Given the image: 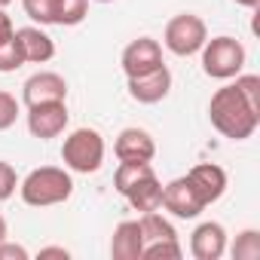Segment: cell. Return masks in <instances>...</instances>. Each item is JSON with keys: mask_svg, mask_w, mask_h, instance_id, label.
Masks as SVG:
<instances>
[{"mask_svg": "<svg viewBox=\"0 0 260 260\" xmlns=\"http://www.w3.org/2000/svg\"><path fill=\"white\" fill-rule=\"evenodd\" d=\"M208 119L217 132L230 141H245L257 132L260 125V110L230 83L223 89H217L208 101Z\"/></svg>", "mask_w": 260, "mask_h": 260, "instance_id": "obj_1", "label": "cell"}, {"mask_svg": "<svg viewBox=\"0 0 260 260\" xmlns=\"http://www.w3.org/2000/svg\"><path fill=\"white\" fill-rule=\"evenodd\" d=\"M144 251V233L138 220H122L116 223L110 236V257L113 260H141Z\"/></svg>", "mask_w": 260, "mask_h": 260, "instance_id": "obj_14", "label": "cell"}, {"mask_svg": "<svg viewBox=\"0 0 260 260\" xmlns=\"http://www.w3.org/2000/svg\"><path fill=\"white\" fill-rule=\"evenodd\" d=\"M16 187H19V175H16V169H13L10 162L0 159V202H7V199L16 193Z\"/></svg>", "mask_w": 260, "mask_h": 260, "instance_id": "obj_26", "label": "cell"}, {"mask_svg": "<svg viewBox=\"0 0 260 260\" xmlns=\"http://www.w3.org/2000/svg\"><path fill=\"white\" fill-rule=\"evenodd\" d=\"M68 101H46V104H34L28 107V132L40 141L58 138L68 128Z\"/></svg>", "mask_w": 260, "mask_h": 260, "instance_id": "obj_6", "label": "cell"}, {"mask_svg": "<svg viewBox=\"0 0 260 260\" xmlns=\"http://www.w3.org/2000/svg\"><path fill=\"white\" fill-rule=\"evenodd\" d=\"M119 64H122L125 77H141V74H150V71L162 68L166 61H162V46H159V40H153V37H138V40H132V43L122 49Z\"/></svg>", "mask_w": 260, "mask_h": 260, "instance_id": "obj_8", "label": "cell"}, {"mask_svg": "<svg viewBox=\"0 0 260 260\" xmlns=\"http://www.w3.org/2000/svg\"><path fill=\"white\" fill-rule=\"evenodd\" d=\"M233 260H260V230H242L230 245Z\"/></svg>", "mask_w": 260, "mask_h": 260, "instance_id": "obj_20", "label": "cell"}, {"mask_svg": "<svg viewBox=\"0 0 260 260\" xmlns=\"http://www.w3.org/2000/svg\"><path fill=\"white\" fill-rule=\"evenodd\" d=\"M89 13V0H58V25L74 28L86 19Z\"/></svg>", "mask_w": 260, "mask_h": 260, "instance_id": "obj_22", "label": "cell"}, {"mask_svg": "<svg viewBox=\"0 0 260 260\" xmlns=\"http://www.w3.org/2000/svg\"><path fill=\"white\" fill-rule=\"evenodd\" d=\"M25 64V55H22V46L16 40V34L7 40V43H0V74H13Z\"/></svg>", "mask_w": 260, "mask_h": 260, "instance_id": "obj_23", "label": "cell"}, {"mask_svg": "<svg viewBox=\"0 0 260 260\" xmlns=\"http://www.w3.org/2000/svg\"><path fill=\"white\" fill-rule=\"evenodd\" d=\"M10 236V230H7V220H4V214H0V242H4Z\"/></svg>", "mask_w": 260, "mask_h": 260, "instance_id": "obj_31", "label": "cell"}, {"mask_svg": "<svg viewBox=\"0 0 260 260\" xmlns=\"http://www.w3.org/2000/svg\"><path fill=\"white\" fill-rule=\"evenodd\" d=\"M138 223H141V233H144V245L147 242H159V239H178L172 220L166 214H159V208L156 211H144L138 217Z\"/></svg>", "mask_w": 260, "mask_h": 260, "instance_id": "obj_17", "label": "cell"}, {"mask_svg": "<svg viewBox=\"0 0 260 260\" xmlns=\"http://www.w3.org/2000/svg\"><path fill=\"white\" fill-rule=\"evenodd\" d=\"M190 254L196 260H220L226 254V230L217 220H205L190 236Z\"/></svg>", "mask_w": 260, "mask_h": 260, "instance_id": "obj_13", "label": "cell"}, {"mask_svg": "<svg viewBox=\"0 0 260 260\" xmlns=\"http://www.w3.org/2000/svg\"><path fill=\"white\" fill-rule=\"evenodd\" d=\"M125 199H128V205H132L135 211H156L159 205H162V181L156 178V172L153 175H147V178H141L138 184H132L125 193H122Z\"/></svg>", "mask_w": 260, "mask_h": 260, "instance_id": "obj_16", "label": "cell"}, {"mask_svg": "<svg viewBox=\"0 0 260 260\" xmlns=\"http://www.w3.org/2000/svg\"><path fill=\"white\" fill-rule=\"evenodd\" d=\"M19 113H22V107H19L16 95L0 89V132L13 128V125H16V119H19Z\"/></svg>", "mask_w": 260, "mask_h": 260, "instance_id": "obj_24", "label": "cell"}, {"mask_svg": "<svg viewBox=\"0 0 260 260\" xmlns=\"http://www.w3.org/2000/svg\"><path fill=\"white\" fill-rule=\"evenodd\" d=\"M61 162L68 172L92 175L104 162V138L98 128H74L61 144Z\"/></svg>", "mask_w": 260, "mask_h": 260, "instance_id": "obj_3", "label": "cell"}, {"mask_svg": "<svg viewBox=\"0 0 260 260\" xmlns=\"http://www.w3.org/2000/svg\"><path fill=\"white\" fill-rule=\"evenodd\" d=\"M16 40L22 46V55H25V64H46L52 61L55 55V40L37 28V25H28V28H19L16 31Z\"/></svg>", "mask_w": 260, "mask_h": 260, "instance_id": "obj_15", "label": "cell"}, {"mask_svg": "<svg viewBox=\"0 0 260 260\" xmlns=\"http://www.w3.org/2000/svg\"><path fill=\"white\" fill-rule=\"evenodd\" d=\"M22 98L28 107L34 104H46V101H68V83L61 74L55 71H37L25 80L22 86Z\"/></svg>", "mask_w": 260, "mask_h": 260, "instance_id": "obj_10", "label": "cell"}, {"mask_svg": "<svg viewBox=\"0 0 260 260\" xmlns=\"http://www.w3.org/2000/svg\"><path fill=\"white\" fill-rule=\"evenodd\" d=\"M13 4V0H0V10H4V7H10Z\"/></svg>", "mask_w": 260, "mask_h": 260, "instance_id": "obj_32", "label": "cell"}, {"mask_svg": "<svg viewBox=\"0 0 260 260\" xmlns=\"http://www.w3.org/2000/svg\"><path fill=\"white\" fill-rule=\"evenodd\" d=\"M113 153L119 162H153L156 156V141L153 135L147 132V128H122V132L116 135L113 141Z\"/></svg>", "mask_w": 260, "mask_h": 260, "instance_id": "obj_9", "label": "cell"}, {"mask_svg": "<svg viewBox=\"0 0 260 260\" xmlns=\"http://www.w3.org/2000/svg\"><path fill=\"white\" fill-rule=\"evenodd\" d=\"M43 257H61V260H68V257H71V251H68V248H55V245H52V248H40V260H43Z\"/></svg>", "mask_w": 260, "mask_h": 260, "instance_id": "obj_29", "label": "cell"}, {"mask_svg": "<svg viewBox=\"0 0 260 260\" xmlns=\"http://www.w3.org/2000/svg\"><path fill=\"white\" fill-rule=\"evenodd\" d=\"M98 4H110V0H98Z\"/></svg>", "mask_w": 260, "mask_h": 260, "instance_id": "obj_33", "label": "cell"}, {"mask_svg": "<svg viewBox=\"0 0 260 260\" xmlns=\"http://www.w3.org/2000/svg\"><path fill=\"white\" fill-rule=\"evenodd\" d=\"M187 181L193 184V190H196V196L205 202V208L211 205V202H217L223 193H226V172L220 169V166H214V162H199V166H193L190 172H187Z\"/></svg>", "mask_w": 260, "mask_h": 260, "instance_id": "obj_12", "label": "cell"}, {"mask_svg": "<svg viewBox=\"0 0 260 260\" xmlns=\"http://www.w3.org/2000/svg\"><path fill=\"white\" fill-rule=\"evenodd\" d=\"M199 55H202V71L211 80H233L236 74H242V68L248 61L245 46L236 37H230V34L205 40V46L199 49Z\"/></svg>", "mask_w": 260, "mask_h": 260, "instance_id": "obj_4", "label": "cell"}, {"mask_svg": "<svg viewBox=\"0 0 260 260\" xmlns=\"http://www.w3.org/2000/svg\"><path fill=\"white\" fill-rule=\"evenodd\" d=\"M181 242L178 239H159V242H147L141 251V260H181Z\"/></svg>", "mask_w": 260, "mask_h": 260, "instance_id": "obj_21", "label": "cell"}, {"mask_svg": "<svg viewBox=\"0 0 260 260\" xmlns=\"http://www.w3.org/2000/svg\"><path fill=\"white\" fill-rule=\"evenodd\" d=\"M159 208H166L172 217L193 220V217H199V214L205 211V202L196 196L193 184H190L187 175H184V178H175V181H169V184L162 187V205H159Z\"/></svg>", "mask_w": 260, "mask_h": 260, "instance_id": "obj_7", "label": "cell"}, {"mask_svg": "<svg viewBox=\"0 0 260 260\" xmlns=\"http://www.w3.org/2000/svg\"><path fill=\"white\" fill-rule=\"evenodd\" d=\"M22 7H25V16L40 28L58 25V0H22Z\"/></svg>", "mask_w": 260, "mask_h": 260, "instance_id": "obj_19", "label": "cell"}, {"mask_svg": "<svg viewBox=\"0 0 260 260\" xmlns=\"http://www.w3.org/2000/svg\"><path fill=\"white\" fill-rule=\"evenodd\" d=\"M169 92H172V71L166 64L150 74H141V77H128V95L138 104H156Z\"/></svg>", "mask_w": 260, "mask_h": 260, "instance_id": "obj_11", "label": "cell"}, {"mask_svg": "<svg viewBox=\"0 0 260 260\" xmlns=\"http://www.w3.org/2000/svg\"><path fill=\"white\" fill-rule=\"evenodd\" d=\"M71 193H74V178L68 169H58V166H40L28 172L25 181H19V196L31 208L61 205L71 199Z\"/></svg>", "mask_w": 260, "mask_h": 260, "instance_id": "obj_2", "label": "cell"}, {"mask_svg": "<svg viewBox=\"0 0 260 260\" xmlns=\"http://www.w3.org/2000/svg\"><path fill=\"white\" fill-rule=\"evenodd\" d=\"M205 40H208V28L196 13H178L175 19H169L162 31V46L178 58L196 55L205 46Z\"/></svg>", "mask_w": 260, "mask_h": 260, "instance_id": "obj_5", "label": "cell"}, {"mask_svg": "<svg viewBox=\"0 0 260 260\" xmlns=\"http://www.w3.org/2000/svg\"><path fill=\"white\" fill-rule=\"evenodd\" d=\"M31 254H28V248L25 245H16V242H10V236L0 242V260H28Z\"/></svg>", "mask_w": 260, "mask_h": 260, "instance_id": "obj_27", "label": "cell"}, {"mask_svg": "<svg viewBox=\"0 0 260 260\" xmlns=\"http://www.w3.org/2000/svg\"><path fill=\"white\" fill-rule=\"evenodd\" d=\"M233 4H239V7H248V10H254L260 0H233Z\"/></svg>", "mask_w": 260, "mask_h": 260, "instance_id": "obj_30", "label": "cell"}, {"mask_svg": "<svg viewBox=\"0 0 260 260\" xmlns=\"http://www.w3.org/2000/svg\"><path fill=\"white\" fill-rule=\"evenodd\" d=\"M257 110H260V77L257 74H236V83H233Z\"/></svg>", "mask_w": 260, "mask_h": 260, "instance_id": "obj_25", "label": "cell"}, {"mask_svg": "<svg viewBox=\"0 0 260 260\" xmlns=\"http://www.w3.org/2000/svg\"><path fill=\"white\" fill-rule=\"evenodd\" d=\"M147 175H153L150 162H119L116 172H113V187H116V193H125L132 184H138Z\"/></svg>", "mask_w": 260, "mask_h": 260, "instance_id": "obj_18", "label": "cell"}, {"mask_svg": "<svg viewBox=\"0 0 260 260\" xmlns=\"http://www.w3.org/2000/svg\"><path fill=\"white\" fill-rule=\"evenodd\" d=\"M13 34H16V28H13V19H10L4 10H0V43H7Z\"/></svg>", "mask_w": 260, "mask_h": 260, "instance_id": "obj_28", "label": "cell"}]
</instances>
